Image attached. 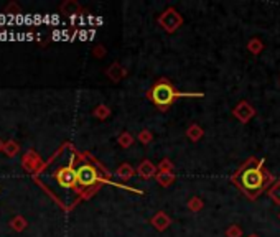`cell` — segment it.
<instances>
[{
    "label": "cell",
    "instance_id": "obj_1",
    "mask_svg": "<svg viewBox=\"0 0 280 237\" xmlns=\"http://www.w3.org/2000/svg\"><path fill=\"white\" fill-rule=\"evenodd\" d=\"M231 181L248 200L255 201L270 184H274V177L265 168V160L257 158V156H249L236 170V173L231 177Z\"/></svg>",
    "mask_w": 280,
    "mask_h": 237
},
{
    "label": "cell",
    "instance_id": "obj_2",
    "mask_svg": "<svg viewBox=\"0 0 280 237\" xmlns=\"http://www.w3.org/2000/svg\"><path fill=\"white\" fill-rule=\"evenodd\" d=\"M147 97L155 104L156 109H160V111H168L177 99H180V97H203V92H182V91H178L167 78H162L147 91Z\"/></svg>",
    "mask_w": 280,
    "mask_h": 237
},
{
    "label": "cell",
    "instance_id": "obj_3",
    "mask_svg": "<svg viewBox=\"0 0 280 237\" xmlns=\"http://www.w3.org/2000/svg\"><path fill=\"white\" fill-rule=\"evenodd\" d=\"M76 177H78V188L83 189H94L102 183L101 170L94 162L81 160L76 167Z\"/></svg>",
    "mask_w": 280,
    "mask_h": 237
},
{
    "label": "cell",
    "instance_id": "obj_4",
    "mask_svg": "<svg viewBox=\"0 0 280 237\" xmlns=\"http://www.w3.org/2000/svg\"><path fill=\"white\" fill-rule=\"evenodd\" d=\"M55 178H56V183L63 189H68V191L78 186V177H76V167L73 165V158L66 165H63L61 168H58Z\"/></svg>",
    "mask_w": 280,
    "mask_h": 237
},
{
    "label": "cell",
    "instance_id": "obj_5",
    "mask_svg": "<svg viewBox=\"0 0 280 237\" xmlns=\"http://www.w3.org/2000/svg\"><path fill=\"white\" fill-rule=\"evenodd\" d=\"M158 23H160V27H162L165 31L173 33V31H177L180 27H182L183 18L173 7H168L167 10H165L162 15L158 17Z\"/></svg>",
    "mask_w": 280,
    "mask_h": 237
},
{
    "label": "cell",
    "instance_id": "obj_6",
    "mask_svg": "<svg viewBox=\"0 0 280 237\" xmlns=\"http://www.w3.org/2000/svg\"><path fill=\"white\" fill-rule=\"evenodd\" d=\"M232 116H234L239 122H243V124H248L250 118L255 116V109L250 106L248 101H241L234 109H232Z\"/></svg>",
    "mask_w": 280,
    "mask_h": 237
},
{
    "label": "cell",
    "instance_id": "obj_7",
    "mask_svg": "<svg viewBox=\"0 0 280 237\" xmlns=\"http://www.w3.org/2000/svg\"><path fill=\"white\" fill-rule=\"evenodd\" d=\"M156 173H158V168H156L150 160H144V162H140V165L137 167V175H139L142 179L155 178Z\"/></svg>",
    "mask_w": 280,
    "mask_h": 237
},
{
    "label": "cell",
    "instance_id": "obj_8",
    "mask_svg": "<svg viewBox=\"0 0 280 237\" xmlns=\"http://www.w3.org/2000/svg\"><path fill=\"white\" fill-rule=\"evenodd\" d=\"M150 224L154 226L156 231L162 232L165 229H168V226L172 224V219H170V217L165 214L163 211H160V212H156V214L150 219Z\"/></svg>",
    "mask_w": 280,
    "mask_h": 237
},
{
    "label": "cell",
    "instance_id": "obj_9",
    "mask_svg": "<svg viewBox=\"0 0 280 237\" xmlns=\"http://www.w3.org/2000/svg\"><path fill=\"white\" fill-rule=\"evenodd\" d=\"M156 183L160 184V186H163V188H168L170 184H173L175 181V173L173 172H158L156 173Z\"/></svg>",
    "mask_w": 280,
    "mask_h": 237
},
{
    "label": "cell",
    "instance_id": "obj_10",
    "mask_svg": "<svg viewBox=\"0 0 280 237\" xmlns=\"http://www.w3.org/2000/svg\"><path fill=\"white\" fill-rule=\"evenodd\" d=\"M135 173H137V170L132 168L129 163H124V165H121V167L117 168V177L121 178L122 181H129V179L134 177Z\"/></svg>",
    "mask_w": 280,
    "mask_h": 237
},
{
    "label": "cell",
    "instance_id": "obj_11",
    "mask_svg": "<svg viewBox=\"0 0 280 237\" xmlns=\"http://www.w3.org/2000/svg\"><path fill=\"white\" fill-rule=\"evenodd\" d=\"M203 135H205V130H203L199 125L193 124V125H189V127H188L187 137H188V139L191 140V142H198L199 139H203Z\"/></svg>",
    "mask_w": 280,
    "mask_h": 237
},
{
    "label": "cell",
    "instance_id": "obj_12",
    "mask_svg": "<svg viewBox=\"0 0 280 237\" xmlns=\"http://www.w3.org/2000/svg\"><path fill=\"white\" fill-rule=\"evenodd\" d=\"M269 198L275 203V205L280 206V179L274 181L272 186L269 188Z\"/></svg>",
    "mask_w": 280,
    "mask_h": 237
},
{
    "label": "cell",
    "instance_id": "obj_13",
    "mask_svg": "<svg viewBox=\"0 0 280 237\" xmlns=\"http://www.w3.org/2000/svg\"><path fill=\"white\" fill-rule=\"evenodd\" d=\"M262 48H264V45H262V41H260L259 38H252V40H250L249 43H248V50L252 55H260Z\"/></svg>",
    "mask_w": 280,
    "mask_h": 237
},
{
    "label": "cell",
    "instance_id": "obj_14",
    "mask_svg": "<svg viewBox=\"0 0 280 237\" xmlns=\"http://www.w3.org/2000/svg\"><path fill=\"white\" fill-rule=\"evenodd\" d=\"M119 144H121L122 148H129V147L134 145V137H132L130 132H124L119 137Z\"/></svg>",
    "mask_w": 280,
    "mask_h": 237
},
{
    "label": "cell",
    "instance_id": "obj_15",
    "mask_svg": "<svg viewBox=\"0 0 280 237\" xmlns=\"http://www.w3.org/2000/svg\"><path fill=\"white\" fill-rule=\"evenodd\" d=\"M188 207H189V211H193V212H198L199 209L203 207V201L199 200L198 196H193L191 200L188 201Z\"/></svg>",
    "mask_w": 280,
    "mask_h": 237
},
{
    "label": "cell",
    "instance_id": "obj_16",
    "mask_svg": "<svg viewBox=\"0 0 280 237\" xmlns=\"http://www.w3.org/2000/svg\"><path fill=\"white\" fill-rule=\"evenodd\" d=\"M152 140H154V135H152L150 130H142L139 134V142H140V144L147 145V144H150Z\"/></svg>",
    "mask_w": 280,
    "mask_h": 237
},
{
    "label": "cell",
    "instance_id": "obj_17",
    "mask_svg": "<svg viewBox=\"0 0 280 237\" xmlns=\"http://www.w3.org/2000/svg\"><path fill=\"white\" fill-rule=\"evenodd\" d=\"M156 168H158V172H173V163L168 158H163Z\"/></svg>",
    "mask_w": 280,
    "mask_h": 237
},
{
    "label": "cell",
    "instance_id": "obj_18",
    "mask_svg": "<svg viewBox=\"0 0 280 237\" xmlns=\"http://www.w3.org/2000/svg\"><path fill=\"white\" fill-rule=\"evenodd\" d=\"M226 236H227V237H241V236H243V229H241L239 226L232 224L229 229L226 231Z\"/></svg>",
    "mask_w": 280,
    "mask_h": 237
},
{
    "label": "cell",
    "instance_id": "obj_19",
    "mask_svg": "<svg viewBox=\"0 0 280 237\" xmlns=\"http://www.w3.org/2000/svg\"><path fill=\"white\" fill-rule=\"evenodd\" d=\"M249 237H259L257 234H252V236H249Z\"/></svg>",
    "mask_w": 280,
    "mask_h": 237
}]
</instances>
